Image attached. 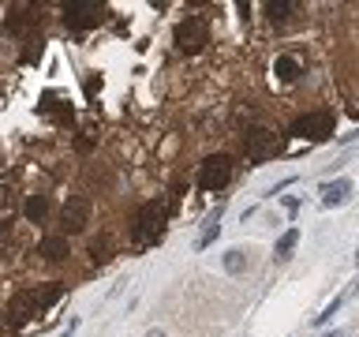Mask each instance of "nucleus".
Returning <instances> with one entry per match:
<instances>
[{
    "label": "nucleus",
    "instance_id": "10",
    "mask_svg": "<svg viewBox=\"0 0 359 337\" xmlns=\"http://www.w3.org/2000/svg\"><path fill=\"white\" fill-rule=\"evenodd\" d=\"M273 75L280 79V83H296V79L303 75V60L296 53H280L277 64H273Z\"/></svg>",
    "mask_w": 359,
    "mask_h": 337
},
{
    "label": "nucleus",
    "instance_id": "7",
    "mask_svg": "<svg viewBox=\"0 0 359 337\" xmlns=\"http://www.w3.org/2000/svg\"><path fill=\"white\" fill-rule=\"evenodd\" d=\"M243 154H247V161H251V165L269 161V157L277 154V135L266 131V128H251L243 135Z\"/></svg>",
    "mask_w": 359,
    "mask_h": 337
},
{
    "label": "nucleus",
    "instance_id": "9",
    "mask_svg": "<svg viewBox=\"0 0 359 337\" xmlns=\"http://www.w3.org/2000/svg\"><path fill=\"white\" fill-rule=\"evenodd\" d=\"M38 255H45L49 263H64L67 255H72V247H67V236L56 232V236H45V240L38 244Z\"/></svg>",
    "mask_w": 359,
    "mask_h": 337
},
{
    "label": "nucleus",
    "instance_id": "13",
    "mask_svg": "<svg viewBox=\"0 0 359 337\" xmlns=\"http://www.w3.org/2000/svg\"><path fill=\"white\" fill-rule=\"evenodd\" d=\"M22 213H27L30 221H45V213H49V195H30Z\"/></svg>",
    "mask_w": 359,
    "mask_h": 337
},
{
    "label": "nucleus",
    "instance_id": "4",
    "mask_svg": "<svg viewBox=\"0 0 359 337\" xmlns=\"http://www.w3.org/2000/svg\"><path fill=\"white\" fill-rule=\"evenodd\" d=\"M210 45V22L202 15H184V22L176 27V49L184 56H195Z\"/></svg>",
    "mask_w": 359,
    "mask_h": 337
},
{
    "label": "nucleus",
    "instance_id": "15",
    "mask_svg": "<svg viewBox=\"0 0 359 337\" xmlns=\"http://www.w3.org/2000/svg\"><path fill=\"white\" fill-rule=\"evenodd\" d=\"M296 244H299V229H288V232L277 240V258H280V263L292 255V247H296Z\"/></svg>",
    "mask_w": 359,
    "mask_h": 337
},
{
    "label": "nucleus",
    "instance_id": "19",
    "mask_svg": "<svg viewBox=\"0 0 359 337\" xmlns=\"http://www.w3.org/2000/svg\"><path fill=\"white\" fill-rule=\"evenodd\" d=\"M325 337H344V333H341V330H333V333H325Z\"/></svg>",
    "mask_w": 359,
    "mask_h": 337
},
{
    "label": "nucleus",
    "instance_id": "5",
    "mask_svg": "<svg viewBox=\"0 0 359 337\" xmlns=\"http://www.w3.org/2000/svg\"><path fill=\"white\" fill-rule=\"evenodd\" d=\"M232 173H236V165H232L229 154H210L206 161L198 165V187L202 191H221V187H229Z\"/></svg>",
    "mask_w": 359,
    "mask_h": 337
},
{
    "label": "nucleus",
    "instance_id": "18",
    "mask_svg": "<svg viewBox=\"0 0 359 337\" xmlns=\"http://www.w3.org/2000/svg\"><path fill=\"white\" fill-rule=\"evenodd\" d=\"M146 337H165V330H150V333H146Z\"/></svg>",
    "mask_w": 359,
    "mask_h": 337
},
{
    "label": "nucleus",
    "instance_id": "17",
    "mask_svg": "<svg viewBox=\"0 0 359 337\" xmlns=\"http://www.w3.org/2000/svg\"><path fill=\"white\" fill-rule=\"evenodd\" d=\"M355 139H359V128H355L352 135H341V143H355Z\"/></svg>",
    "mask_w": 359,
    "mask_h": 337
},
{
    "label": "nucleus",
    "instance_id": "1",
    "mask_svg": "<svg viewBox=\"0 0 359 337\" xmlns=\"http://www.w3.org/2000/svg\"><path fill=\"white\" fill-rule=\"evenodd\" d=\"M60 296H64V285H60V281H45V285H34V289L15 292V296L8 300V326H11V330L27 326L34 315H45Z\"/></svg>",
    "mask_w": 359,
    "mask_h": 337
},
{
    "label": "nucleus",
    "instance_id": "2",
    "mask_svg": "<svg viewBox=\"0 0 359 337\" xmlns=\"http://www.w3.org/2000/svg\"><path fill=\"white\" fill-rule=\"evenodd\" d=\"M168 210H172V202H168V199L142 202V206L135 210V218H131V240H135V247H146V244L161 240V232L168 225Z\"/></svg>",
    "mask_w": 359,
    "mask_h": 337
},
{
    "label": "nucleus",
    "instance_id": "3",
    "mask_svg": "<svg viewBox=\"0 0 359 337\" xmlns=\"http://www.w3.org/2000/svg\"><path fill=\"white\" fill-rule=\"evenodd\" d=\"M333 128H337V117L330 109H318V112H303L299 120H292L288 135L307 139V143H325V139H333Z\"/></svg>",
    "mask_w": 359,
    "mask_h": 337
},
{
    "label": "nucleus",
    "instance_id": "16",
    "mask_svg": "<svg viewBox=\"0 0 359 337\" xmlns=\"http://www.w3.org/2000/svg\"><path fill=\"white\" fill-rule=\"evenodd\" d=\"M341 303H344V300H341V296H337V300H333V303H330V308H325L322 315H314V326H325V322H330V319H333V315H337V311H341Z\"/></svg>",
    "mask_w": 359,
    "mask_h": 337
},
{
    "label": "nucleus",
    "instance_id": "6",
    "mask_svg": "<svg viewBox=\"0 0 359 337\" xmlns=\"http://www.w3.org/2000/svg\"><path fill=\"white\" fill-rule=\"evenodd\" d=\"M101 15H105V4H97V0H67V4H64V22L72 30L97 27Z\"/></svg>",
    "mask_w": 359,
    "mask_h": 337
},
{
    "label": "nucleus",
    "instance_id": "14",
    "mask_svg": "<svg viewBox=\"0 0 359 337\" xmlns=\"http://www.w3.org/2000/svg\"><path fill=\"white\" fill-rule=\"evenodd\" d=\"M224 270H229V274H243V270H247V251L232 247V251L224 255Z\"/></svg>",
    "mask_w": 359,
    "mask_h": 337
},
{
    "label": "nucleus",
    "instance_id": "8",
    "mask_svg": "<svg viewBox=\"0 0 359 337\" xmlns=\"http://www.w3.org/2000/svg\"><path fill=\"white\" fill-rule=\"evenodd\" d=\"M90 221V199L86 195H72L60 210V232H83Z\"/></svg>",
    "mask_w": 359,
    "mask_h": 337
},
{
    "label": "nucleus",
    "instance_id": "11",
    "mask_svg": "<svg viewBox=\"0 0 359 337\" xmlns=\"http://www.w3.org/2000/svg\"><path fill=\"white\" fill-rule=\"evenodd\" d=\"M348 195H352V180L348 176L333 180V184H322V206H341Z\"/></svg>",
    "mask_w": 359,
    "mask_h": 337
},
{
    "label": "nucleus",
    "instance_id": "12",
    "mask_svg": "<svg viewBox=\"0 0 359 337\" xmlns=\"http://www.w3.org/2000/svg\"><path fill=\"white\" fill-rule=\"evenodd\" d=\"M296 11H299V0H269V4H266L269 22H288Z\"/></svg>",
    "mask_w": 359,
    "mask_h": 337
}]
</instances>
